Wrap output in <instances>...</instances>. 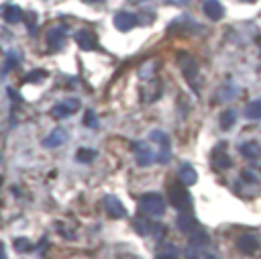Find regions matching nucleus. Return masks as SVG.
<instances>
[{"label":"nucleus","instance_id":"f257e3e1","mask_svg":"<svg viewBox=\"0 0 261 259\" xmlns=\"http://www.w3.org/2000/svg\"><path fill=\"white\" fill-rule=\"evenodd\" d=\"M139 208H141V212L145 216L159 218L165 212V200L157 192H147V194H143L141 198H139Z\"/></svg>","mask_w":261,"mask_h":259},{"label":"nucleus","instance_id":"f03ea898","mask_svg":"<svg viewBox=\"0 0 261 259\" xmlns=\"http://www.w3.org/2000/svg\"><path fill=\"white\" fill-rule=\"evenodd\" d=\"M167 194H169V202H171L173 208L184 210V212H188L190 208H192V198H190V194H188L186 184H182V182L169 184Z\"/></svg>","mask_w":261,"mask_h":259},{"label":"nucleus","instance_id":"7ed1b4c3","mask_svg":"<svg viewBox=\"0 0 261 259\" xmlns=\"http://www.w3.org/2000/svg\"><path fill=\"white\" fill-rule=\"evenodd\" d=\"M133 153H135V161L141 165V167H147L155 161H159V153L155 149V145L147 139V141H139L133 145Z\"/></svg>","mask_w":261,"mask_h":259},{"label":"nucleus","instance_id":"20e7f679","mask_svg":"<svg viewBox=\"0 0 261 259\" xmlns=\"http://www.w3.org/2000/svg\"><path fill=\"white\" fill-rule=\"evenodd\" d=\"M147 139L155 145V149H157V153H159V163H167L171 159V147H169V137H167V133L155 129V131L149 133Z\"/></svg>","mask_w":261,"mask_h":259},{"label":"nucleus","instance_id":"39448f33","mask_svg":"<svg viewBox=\"0 0 261 259\" xmlns=\"http://www.w3.org/2000/svg\"><path fill=\"white\" fill-rule=\"evenodd\" d=\"M178 61H180V67H182V74L184 78L194 86V90L198 88L196 86V80H198V74H200V65L198 61L192 57V55H188V53H180L178 55Z\"/></svg>","mask_w":261,"mask_h":259},{"label":"nucleus","instance_id":"423d86ee","mask_svg":"<svg viewBox=\"0 0 261 259\" xmlns=\"http://www.w3.org/2000/svg\"><path fill=\"white\" fill-rule=\"evenodd\" d=\"M76 43L80 49L84 51H96L98 49V37H96V33L94 31H88V29H82L76 33Z\"/></svg>","mask_w":261,"mask_h":259},{"label":"nucleus","instance_id":"0eeeda50","mask_svg":"<svg viewBox=\"0 0 261 259\" xmlns=\"http://www.w3.org/2000/svg\"><path fill=\"white\" fill-rule=\"evenodd\" d=\"M78 108H80V100H78V98H67V100L59 102V104H55L53 108H51V116H55V118H65V116H69V114H74Z\"/></svg>","mask_w":261,"mask_h":259},{"label":"nucleus","instance_id":"6e6552de","mask_svg":"<svg viewBox=\"0 0 261 259\" xmlns=\"http://www.w3.org/2000/svg\"><path fill=\"white\" fill-rule=\"evenodd\" d=\"M104 208H106V212H108L112 218H125V216H127L125 204L120 202L116 196H112V194L104 196Z\"/></svg>","mask_w":261,"mask_h":259},{"label":"nucleus","instance_id":"1a4fd4ad","mask_svg":"<svg viewBox=\"0 0 261 259\" xmlns=\"http://www.w3.org/2000/svg\"><path fill=\"white\" fill-rule=\"evenodd\" d=\"M259 239L257 237H253V235H241L239 239H237V249L241 251V253H245V255H253V253H257L259 251Z\"/></svg>","mask_w":261,"mask_h":259},{"label":"nucleus","instance_id":"9d476101","mask_svg":"<svg viewBox=\"0 0 261 259\" xmlns=\"http://www.w3.org/2000/svg\"><path fill=\"white\" fill-rule=\"evenodd\" d=\"M178 229L190 237L194 231H198V229H200V224H198V220H196L192 214H190V212H184V214H180V216H178Z\"/></svg>","mask_w":261,"mask_h":259},{"label":"nucleus","instance_id":"9b49d317","mask_svg":"<svg viewBox=\"0 0 261 259\" xmlns=\"http://www.w3.org/2000/svg\"><path fill=\"white\" fill-rule=\"evenodd\" d=\"M224 147H227V145L220 143L212 151V163H214L216 169H227V167H231V157L227 155V149H224Z\"/></svg>","mask_w":261,"mask_h":259},{"label":"nucleus","instance_id":"f8f14e48","mask_svg":"<svg viewBox=\"0 0 261 259\" xmlns=\"http://www.w3.org/2000/svg\"><path fill=\"white\" fill-rule=\"evenodd\" d=\"M65 45V33L63 29H49L47 31V47L51 51H57Z\"/></svg>","mask_w":261,"mask_h":259},{"label":"nucleus","instance_id":"ddd939ff","mask_svg":"<svg viewBox=\"0 0 261 259\" xmlns=\"http://www.w3.org/2000/svg\"><path fill=\"white\" fill-rule=\"evenodd\" d=\"M202 10H204V14L208 16V19H212V21H220L224 16V8H222V4L218 2V0H206V2L202 4Z\"/></svg>","mask_w":261,"mask_h":259},{"label":"nucleus","instance_id":"4468645a","mask_svg":"<svg viewBox=\"0 0 261 259\" xmlns=\"http://www.w3.org/2000/svg\"><path fill=\"white\" fill-rule=\"evenodd\" d=\"M0 16L6 21V23H10V25H16V23H21V19H23V10L19 8V6H14V4H6V6H2L0 8Z\"/></svg>","mask_w":261,"mask_h":259},{"label":"nucleus","instance_id":"2eb2a0df","mask_svg":"<svg viewBox=\"0 0 261 259\" xmlns=\"http://www.w3.org/2000/svg\"><path fill=\"white\" fill-rule=\"evenodd\" d=\"M137 25V16L131 12H116L114 16V27L118 31H131Z\"/></svg>","mask_w":261,"mask_h":259},{"label":"nucleus","instance_id":"dca6fc26","mask_svg":"<svg viewBox=\"0 0 261 259\" xmlns=\"http://www.w3.org/2000/svg\"><path fill=\"white\" fill-rule=\"evenodd\" d=\"M65 141H67V131L65 129H53V131H51V135L43 139V145L49 147V149H53V147L63 145Z\"/></svg>","mask_w":261,"mask_h":259},{"label":"nucleus","instance_id":"f3484780","mask_svg":"<svg viewBox=\"0 0 261 259\" xmlns=\"http://www.w3.org/2000/svg\"><path fill=\"white\" fill-rule=\"evenodd\" d=\"M178 178L182 184H188V186H194L198 182V174H196V169L190 165V163H182L180 169H178Z\"/></svg>","mask_w":261,"mask_h":259},{"label":"nucleus","instance_id":"a211bd4d","mask_svg":"<svg viewBox=\"0 0 261 259\" xmlns=\"http://www.w3.org/2000/svg\"><path fill=\"white\" fill-rule=\"evenodd\" d=\"M241 153L245 155L247 159H259L261 157V145L259 143H243Z\"/></svg>","mask_w":261,"mask_h":259},{"label":"nucleus","instance_id":"6ab92c4d","mask_svg":"<svg viewBox=\"0 0 261 259\" xmlns=\"http://www.w3.org/2000/svg\"><path fill=\"white\" fill-rule=\"evenodd\" d=\"M190 243H192V247H206L208 245V235L204 233V229H198V231H194L192 235H190Z\"/></svg>","mask_w":261,"mask_h":259},{"label":"nucleus","instance_id":"aec40b11","mask_svg":"<svg viewBox=\"0 0 261 259\" xmlns=\"http://www.w3.org/2000/svg\"><path fill=\"white\" fill-rule=\"evenodd\" d=\"M245 116L247 118H255V120L261 118V100H255V102H251V104H247Z\"/></svg>","mask_w":261,"mask_h":259},{"label":"nucleus","instance_id":"412c9836","mask_svg":"<svg viewBox=\"0 0 261 259\" xmlns=\"http://www.w3.org/2000/svg\"><path fill=\"white\" fill-rule=\"evenodd\" d=\"M235 120H237V114H235L233 110H227V112H222V114H220V127L229 131V129H231V127L235 125Z\"/></svg>","mask_w":261,"mask_h":259},{"label":"nucleus","instance_id":"4be33fe9","mask_svg":"<svg viewBox=\"0 0 261 259\" xmlns=\"http://www.w3.org/2000/svg\"><path fill=\"white\" fill-rule=\"evenodd\" d=\"M94 157H96V151H90V149H78L76 153V159L80 163H90Z\"/></svg>","mask_w":261,"mask_h":259},{"label":"nucleus","instance_id":"5701e85b","mask_svg":"<svg viewBox=\"0 0 261 259\" xmlns=\"http://www.w3.org/2000/svg\"><path fill=\"white\" fill-rule=\"evenodd\" d=\"M12 245H14V251H16V253H27V251L33 249L31 241H29V239H23V237H21V239H14Z\"/></svg>","mask_w":261,"mask_h":259},{"label":"nucleus","instance_id":"b1692460","mask_svg":"<svg viewBox=\"0 0 261 259\" xmlns=\"http://www.w3.org/2000/svg\"><path fill=\"white\" fill-rule=\"evenodd\" d=\"M45 76H47V74H45L43 70H35V72H31V74L25 76V82H27V84H37V82H41Z\"/></svg>","mask_w":261,"mask_h":259},{"label":"nucleus","instance_id":"393cba45","mask_svg":"<svg viewBox=\"0 0 261 259\" xmlns=\"http://www.w3.org/2000/svg\"><path fill=\"white\" fill-rule=\"evenodd\" d=\"M84 125H86V127H92V129L98 127V118H96V114H94L92 110L86 112V116H84Z\"/></svg>","mask_w":261,"mask_h":259},{"label":"nucleus","instance_id":"a878e982","mask_svg":"<svg viewBox=\"0 0 261 259\" xmlns=\"http://www.w3.org/2000/svg\"><path fill=\"white\" fill-rule=\"evenodd\" d=\"M25 21L29 23V29L35 31V23H37V19H35V12H29V14L25 16Z\"/></svg>","mask_w":261,"mask_h":259},{"label":"nucleus","instance_id":"bb28decb","mask_svg":"<svg viewBox=\"0 0 261 259\" xmlns=\"http://www.w3.org/2000/svg\"><path fill=\"white\" fill-rule=\"evenodd\" d=\"M243 178H245L247 182H255L257 180V174H253V171H243Z\"/></svg>","mask_w":261,"mask_h":259},{"label":"nucleus","instance_id":"cd10ccee","mask_svg":"<svg viewBox=\"0 0 261 259\" xmlns=\"http://www.w3.org/2000/svg\"><path fill=\"white\" fill-rule=\"evenodd\" d=\"M157 259H176V253H173V251L171 253H159Z\"/></svg>","mask_w":261,"mask_h":259},{"label":"nucleus","instance_id":"c85d7f7f","mask_svg":"<svg viewBox=\"0 0 261 259\" xmlns=\"http://www.w3.org/2000/svg\"><path fill=\"white\" fill-rule=\"evenodd\" d=\"M167 2H169V4H180V6H182V4H188L190 0H167Z\"/></svg>","mask_w":261,"mask_h":259},{"label":"nucleus","instance_id":"c756f323","mask_svg":"<svg viewBox=\"0 0 261 259\" xmlns=\"http://www.w3.org/2000/svg\"><path fill=\"white\" fill-rule=\"evenodd\" d=\"M0 259H6V251H4V245L0 243Z\"/></svg>","mask_w":261,"mask_h":259},{"label":"nucleus","instance_id":"7c9ffc66","mask_svg":"<svg viewBox=\"0 0 261 259\" xmlns=\"http://www.w3.org/2000/svg\"><path fill=\"white\" fill-rule=\"evenodd\" d=\"M86 2H100V0H86Z\"/></svg>","mask_w":261,"mask_h":259},{"label":"nucleus","instance_id":"2f4dec72","mask_svg":"<svg viewBox=\"0 0 261 259\" xmlns=\"http://www.w3.org/2000/svg\"><path fill=\"white\" fill-rule=\"evenodd\" d=\"M204 259H216V257H212V255H208V257H204Z\"/></svg>","mask_w":261,"mask_h":259},{"label":"nucleus","instance_id":"473e14b6","mask_svg":"<svg viewBox=\"0 0 261 259\" xmlns=\"http://www.w3.org/2000/svg\"><path fill=\"white\" fill-rule=\"evenodd\" d=\"M243 2H255V0H243Z\"/></svg>","mask_w":261,"mask_h":259},{"label":"nucleus","instance_id":"72a5a7b5","mask_svg":"<svg viewBox=\"0 0 261 259\" xmlns=\"http://www.w3.org/2000/svg\"><path fill=\"white\" fill-rule=\"evenodd\" d=\"M259 47H261V41H259Z\"/></svg>","mask_w":261,"mask_h":259}]
</instances>
